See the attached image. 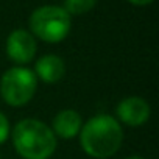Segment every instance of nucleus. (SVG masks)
Here are the masks:
<instances>
[{
  "mask_svg": "<svg viewBox=\"0 0 159 159\" xmlns=\"http://www.w3.org/2000/svg\"><path fill=\"white\" fill-rule=\"evenodd\" d=\"M123 142V131L117 119L100 114L89 119L80 131L83 150L97 159H106L116 154Z\"/></svg>",
  "mask_w": 159,
  "mask_h": 159,
  "instance_id": "f257e3e1",
  "label": "nucleus"
},
{
  "mask_svg": "<svg viewBox=\"0 0 159 159\" xmlns=\"http://www.w3.org/2000/svg\"><path fill=\"white\" fill-rule=\"evenodd\" d=\"M13 143L24 159H48L56 148V137L44 122L24 119L13 129Z\"/></svg>",
  "mask_w": 159,
  "mask_h": 159,
  "instance_id": "f03ea898",
  "label": "nucleus"
},
{
  "mask_svg": "<svg viewBox=\"0 0 159 159\" xmlns=\"http://www.w3.org/2000/svg\"><path fill=\"white\" fill-rule=\"evenodd\" d=\"M72 27L70 14L61 7H41L33 11L30 16V30L34 36L45 42H59L62 41Z\"/></svg>",
  "mask_w": 159,
  "mask_h": 159,
  "instance_id": "7ed1b4c3",
  "label": "nucleus"
},
{
  "mask_svg": "<svg viewBox=\"0 0 159 159\" xmlns=\"http://www.w3.org/2000/svg\"><path fill=\"white\" fill-rule=\"evenodd\" d=\"M38 88V78L33 70L27 67H13L8 69L0 81V92L10 106H24L27 105Z\"/></svg>",
  "mask_w": 159,
  "mask_h": 159,
  "instance_id": "20e7f679",
  "label": "nucleus"
},
{
  "mask_svg": "<svg viewBox=\"0 0 159 159\" xmlns=\"http://www.w3.org/2000/svg\"><path fill=\"white\" fill-rule=\"evenodd\" d=\"M34 36L25 30H14L7 39V55L16 64H28L36 55Z\"/></svg>",
  "mask_w": 159,
  "mask_h": 159,
  "instance_id": "39448f33",
  "label": "nucleus"
},
{
  "mask_svg": "<svg viewBox=\"0 0 159 159\" xmlns=\"http://www.w3.org/2000/svg\"><path fill=\"white\" fill-rule=\"evenodd\" d=\"M117 117L129 126H140L150 119V105L140 97H128L117 105Z\"/></svg>",
  "mask_w": 159,
  "mask_h": 159,
  "instance_id": "423d86ee",
  "label": "nucleus"
},
{
  "mask_svg": "<svg viewBox=\"0 0 159 159\" xmlns=\"http://www.w3.org/2000/svg\"><path fill=\"white\" fill-rule=\"evenodd\" d=\"M81 126H83L81 116L73 109H64V111H61L55 116L52 131H53L55 137L72 139V137L80 134Z\"/></svg>",
  "mask_w": 159,
  "mask_h": 159,
  "instance_id": "0eeeda50",
  "label": "nucleus"
},
{
  "mask_svg": "<svg viewBox=\"0 0 159 159\" xmlns=\"http://www.w3.org/2000/svg\"><path fill=\"white\" fill-rule=\"evenodd\" d=\"M66 73V66H64V61L56 56V55H47V56H42L36 66H34V75L36 78L39 76L44 83H56L64 76Z\"/></svg>",
  "mask_w": 159,
  "mask_h": 159,
  "instance_id": "6e6552de",
  "label": "nucleus"
},
{
  "mask_svg": "<svg viewBox=\"0 0 159 159\" xmlns=\"http://www.w3.org/2000/svg\"><path fill=\"white\" fill-rule=\"evenodd\" d=\"M97 3V0H66L64 10L69 14H84L91 11Z\"/></svg>",
  "mask_w": 159,
  "mask_h": 159,
  "instance_id": "1a4fd4ad",
  "label": "nucleus"
},
{
  "mask_svg": "<svg viewBox=\"0 0 159 159\" xmlns=\"http://www.w3.org/2000/svg\"><path fill=\"white\" fill-rule=\"evenodd\" d=\"M8 134H10V123H8V119L0 112V143H3L7 139H8Z\"/></svg>",
  "mask_w": 159,
  "mask_h": 159,
  "instance_id": "9d476101",
  "label": "nucleus"
},
{
  "mask_svg": "<svg viewBox=\"0 0 159 159\" xmlns=\"http://www.w3.org/2000/svg\"><path fill=\"white\" fill-rule=\"evenodd\" d=\"M128 2H131V3H134V5H139V7H143V5L151 3L153 0H128Z\"/></svg>",
  "mask_w": 159,
  "mask_h": 159,
  "instance_id": "9b49d317",
  "label": "nucleus"
},
{
  "mask_svg": "<svg viewBox=\"0 0 159 159\" xmlns=\"http://www.w3.org/2000/svg\"><path fill=\"white\" fill-rule=\"evenodd\" d=\"M125 159H143V157H140V156H129V157H125Z\"/></svg>",
  "mask_w": 159,
  "mask_h": 159,
  "instance_id": "f8f14e48",
  "label": "nucleus"
}]
</instances>
